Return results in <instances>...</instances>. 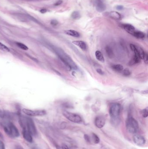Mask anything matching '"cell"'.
Instances as JSON below:
<instances>
[{"mask_svg":"<svg viewBox=\"0 0 148 149\" xmlns=\"http://www.w3.org/2000/svg\"><path fill=\"white\" fill-rule=\"evenodd\" d=\"M65 33V34H67L68 35L73 36V37L78 38L80 36V33L77 31L73 30H69L66 31Z\"/></svg>","mask_w":148,"mask_h":149,"instance_id":"cell-15","label":"cell"},{"mask_svg":"<svg viewBox=\"0 0 148 149\" xmlns=\"http://www.w3.org/2000/svg\"><path fill=\"white\" fill-rule=\"evenodd\" d=\"M141 113L144 117H147L148 115V110L146 109H144L141 111Z\"/></svg>","mask_w":148,"mask_h":149,"instance_id":"cell-24","label":"cell"},{"mask_svg":"<svg viewBox=\"0 0 148 149\" xmlns=\"http://www.w3.org/2000/svg\"><path fill=\"white\" fill-rule=\"evenodd\" d=\"M123 28L126 32L132 35L133 33L134 32L136 31L133 26L130 24H125L123 25Z\"/></svg>","mask_w":148,"mask_h":149,"instance_id":"cell-14","label":"cell"},{"mask_svg":"<svg viewBox=\"0 0 148 149\" xmlns=\"http://www.w3.org/2000/svg\"><path fill=\"white\" fill-rule=\"evenodd\" d=\"M95 56L96 58L98 61L101 62H104L105 59L103 56L102 55L101 51H97L95 52Z\"/></svg>","mask_w":148,"mask_h":149,"instance_id":"cell-17","label":"cell"},{"mask_svg":"<svg viewBox=\"0 0 148 149\" xmlns=\"http://www.w3.org/2000/svg\"><path fill=\"white\" fill-rule=\"evenodd\" d=\"M58 55L60 57L61 61L65 64L66 67L70 69H73L76 70L77 69V67L75 63L73 61L70 56H69L64 51L61 49H58L57 50Z\"/></svg>","mask_w":148,"mask_h":149,"instance_id":"cell-1","label":"cell"},{"mask_svg":"<svg viewBox=\"0 0 148 149\" xmlns=\"http://www.w3.org/2000/svg\"><path fill=\"white\" fill-rule=\"evenodd\" d=\"M97 72L98 73L101 75H103L104 74V72L100 68H98L97 69Z\"/></svg>","mask_w":148,"mask_h":149,"instance_id":"cell-29","label":"cell"},{"mask_svg":"<svg viewBox=\"0 0 148 149\" xmlns=\"http://www.w3.org/2000/svg\"><path fill=\"white\" fill-rule=\"evenodd\" d=\"M63 115L67 120L71 122L74 123H80L82 122V119L80 116L77 114L69 112L67 111H64L63 112Z\"/></svg>","mask_w":148,"mask_h":149,"instance_id":"cell-6","label":"cell"},{"mask_svg":"<svg viewBox=\"0 0 148 149\" xmlns=\"http://www.w3.org/2000/svg\"><path fill=\"white\" fill-rule=\"evenodd\" d=\"M62 3H63L62 0H59L58 1H57L55 3V4H54V5L55 6H59V5H61Z\"/></svg>","mask_w":148,"mask_h":149,"instance_id":"cell-31","label":"cell"},{"mask_svg":"<svg viewBox=\"0 0 148 149\" xmlns=\"http://www.w3.org/2000/svg\"><path fill=\"white\" fill-rule=\"evenodd\" d=\"M22 112L25 114L31 116H43L46 114V111L44 110H33L27 109H23L22 110Z\"/></svg>","mask_w":148,"mask_h":149,"instance_id":"cell-7","label":"cell"},{"mask_svg":"<svg viewBox=\"0 0 148 149\" xmlns=\"http://www.w3.org/2000/svg\"><path fill=\"white\" fill-rule=\"evenodd\" d=\"M34 149H36V148H34Z\"/></svg>","mask_w":148,"mask_h":149,"instance_id":"cell-36","label":"cell"},{"mask_svg":"<svg viewBox=\"0 0 148 149\" xmlns=\"http://www.w3.org/2000/svg\"><path fill=\"white\" fill-rule=\"evenodd\" d=\"M46 11H47V10L46 9H41V10L40 11V12L42 13V14H44V13L46 12Z\"/></svg>","mask_w":148,"mask_h":149,"instance_id":"cell-34","label":"cell"},{"mask_svg":"<svg viewBox=\"0 0 148 149\" xmlns=\"http://www.w3.org/2000/svg\"><path fill=\"white\" fill-rule=\"evenodd\" d=\"M95 126L98 128H102L104 126L106 123V120L102 116H97L95 119Z\"/></svg>","mask_w":148,"mask_h":149,"instance_id":"cell-9","label":"cell"},{"mask_svg":"<svg viewBox=\"0 0 148 149\" xmlns=\"http://www.w3.org/2000/svg\"><path fill=\"white\" fill-rule=\"evenodd\" d=\"M71 17L74 20L79 19L81 17L80 13L78 11H74L71 15Z\"/></svg>","mask_w":148,"mask_h":149,"instance_id":"cell-18","label":"cell"},{"mask_svg":"<svg viewBox=\"0 0 148 149\" xmlns=\"http://www.w3.org/2000/svg\"><path fill=\"white\" fill-rule=\"evenodd\" d=\"M19 149V148H17V149Z\"/></svg>","mask_w":148,"mask_h":149,"instance_id":"cell-35","label":"cell"},{"mask_svg":"<svg viewBox=\"0 0 148 149\" xmlns=\"http://www.w3.org/2000/svg\"><path fill=\"white\" fill-rule=\"evenodd\" d=\"M16 44L17 45L18 47H19L20 49H23L24 50L27 51L28 50V48L23 43H20V42H16Z\"/></svg>","mask_w":148,"mask_h":149,"instance_id":"cell-21","label":"cell"},{"mask_svg":"<svg viewBox=\"0 0 148 149\" xmlns=\"http://www.w3.org/2000/svg\"><path fill=\"white\" fill-rule=\"evenodd\" d=\"M84 138H85V140L86 141H87L88 142H90V138H89V137L87 135H84Z\"/></svg>","mask_w":148,"mask_h":149,"instance_id":"cell-32","label":"cell"},{"mask_svg":"<svg viewBox=\"0 0 148 149\" xmlns=\"http://www.w3.org/2000/svg\"><path fill=\"white\" fill-rule=\"evenodd\" d=\"M22 127L23 129L27 130L32 136H36L37 134L36 127L31 119L27 118L26 120L25 124H22Z\"/></svg>","mask_w":148,"mask_h":149,"instance_id":"cell-4","label":"cell"},{"mask_svg":"<svg viewBox=\"0 0 148 149\" xmlns=\"http://www.w3.org/2000/svg\"><path fill=\"white\" fill-rule=\"evenodd\" d=\"M73 44L79 47L83 51L87 50V46L85 42L82 41H74L72 42Z\"/></svg>","mask_w":148,"mask_h":149,"instance_id":"cell-13","label":"cell"},{"mask_svg":"<svg viewBox=\"0 0 148 149\" xmlns=\"http://www.w3.org/2000/svg\"><path fill=\"white\" fill-rule=\"evenodd\" d=\"M5 133L11 138H17L20 136L19 130L15 125L12 123H9L4 127Z\"/></svg>","mask_w":148,"mask_h":149,"instance_id":"cell-3","label":"cell"},{"mask_svg":"<svg viewBox=\"0 0 148 149\" xmlns=\"http://www.w3.org/2000/svg\"><path fill=\"white\" fill-rule=\"evenodd\" d=\"M123 74L125 76H129L131 75V72L129 69L126 68L123 71Z\"/></svg>","mask_w":148,"mask_h":149,"instance_id":"cell-25","label":"cell"},{"mask_svg":"<svg viewBox=\"0 0 148 149\" xmlns=\"http://www.w3.org/2000/svg\"><path fill=\"white\" fill-rule=\"evenodd\" d=\"M121 105L119 103H114L109 108V113L112 119L117 120L118 119L120 113Z\"/></svg>","mask_w":148,"mask_h":149,"instance_id":"cell-5","label":"cell"},{"mask_svg":"<svg viewBox=\"0 0 148 149\" xmlns=\"http://www.w3.org/2000/svg\"><path fill=\"white\" fill-rule=\"evenodd\" d=\"M22 134L24 139L26 140L27 142L29 143L33 142V137L31 134L28 132L27 130L23 129L22 131Z\"/></svg>","mask_w":148,"mask_h":149,"instance_id":"cell-11","label":"cell"},{"mask_svg":"<svg viewBox=\"0 0 148 149\" xmlns=\"http://www.w3.org/2000/svg\"><path fill=\"white\" fill-rule=\"evenodd\" d=\"M0 50L5 52H9L10 50L7 47L0 42Z\"/></svg>","mask_w":148,"mask_h":149,"instance_id":"cell-20","label":"cell"},{"mask_svg":"<svg viewBox=\"0 0 148 149\" xmlns=\"http://www.w3.org/2000/svg\"><path fill=\"white\" fill-rule=\"evenodd\" d=\"M126 130L128 132L132 133H136L138 130V122L133 117H129L126 121Z\"/></svg>","mask_w":148,"mask_h":149,"instance_id":"cell-2","label":"cell"},{"mask_svg":"<svg viewBox=\"0 0 148 149\" xmlns=\"http://www.w3.org/2000/svg\"><path fill=\"white\" fill-rule=\"evenodd\" d=\"M62 149H69V148H68V147H67L66 145H65V144L62 145Z\"/></svg>","mask_w":148,"mask_h":149,"instance_id":"cell-33","label":"cell"},{"mask_svg":"<svg viewBox=\"0 0 148 149\" xmlns=\"http://www.w3.org/2000/svg\"><path fill=\"white\" fill-rule=\"evenodd\" d=\"M132 35L138 39H143L145 37V34L140 31H135Z\"/></svg>","mask_w":148,"mask_h":149,"instance_id":"cell-16","label":"cell"},{"mask_svg":"<svg viewBox=\"0 0 148 149\" xmlns=\"http://www.w3.org/2000/svg\"><path fill=\"white\" fill-rule=\"evenodd\" d=\"M116 8L117 10H119V11L122 10L123 9V6L122 5H118L117 6Z\"/></svg>","mask_w":148,"mask_h":149,"instance_id":"cell-30","label":"cell"},{"mask_svg":"<svg viewBox=\"0 0 148 149\" xmlns=\"http://www.w3.org/2000/svg\"><path fill=\"white\" fill-rule=\"evenodd\" d=\"M58 22L56 20H53L51 22V24L53 26H56L58 25Z\"/></svg>","mask_w":148,"mask_h":149,"instance_id":"cell-27","label":"cell"},{"mask_svg":"<svg viewBox=\"0 0 148 149\" xmlns=\"http://www.w3.org/2000/svg\"><path fill=\"white\" fill-rule=\"evenodd\" d=\"M0 149H5V146L4 143L0 140Z\"/></svg>","mask_w":148,"mask_h":149,"instance_id":"cell-28","label":"cell"},{"mask_svg":"<svg viewBox=\"0 0 148 149\" xmlns=\"http://www.w3.org/2000/svg\"><path fill=\"white\" fill-rule=\"evenodd\" d=\"M92 137L93 141L95 143L97 144V143H99L100 141V138H99V137H98L97 135L94 133H93L92 134Z\"/></svg>","mask_w":148,"mask_h":149,"instance_id":"cell-22","label":"cell"},{"mask_svg":"<svg viewBox=\"0 0 148 149\" xmlns=\"http://www.w3.org/2000/svg\"><path fill=\"white\" fill-rule=\"evenodd\" d=\"M112 69L117 72H120L123 70V67L120 64H116L112 66Z\"/></svg>","mask_w":148,"mask_h":149,"instance_id":"cell-19","label":"cell"},{"mask_svg":"<svg viewBox=\"0 0 148 149\" xmlns=\"http://www.w3.org/2000/svg\"><path fill=\"white\" fill-rule=\"evenodd\" d=\"M96 10L99 12H102L106 9V6L101 0H96L95 2Z\"/></svg>","mask_w":148,"mask_h":149,"instance_id":"cell-10","label":"cell"},{"mask_svg":"<svg viewBox=\"0 0 148 149\" xmlns=\"http://www.w3.org/2000/svg\"><path fill=\"white\" fill-rule=\"evenodd\" d=\"M133 140L134 143L139 147H143L146 144L145 138L140 135H134L133 137Z\"/></svg>","mask_w":148,"mask_h":149,"instance_id":"cell-8","label":"cell"},{"mask_svg":"<svg viewBox=\"0 0 148 149\" xmlns=\"http://www.w3.org/2000/svg\"><path fill=\"white\" fill-rule=\"evenodd\" d=\"M106 52L108 55L109 56V57H112L113 55V52H112V50L109 47H106Z\"/></svg>","mask_w":148,"mask_h":149,"instance_id":"cell-23","label":"cell"},{"mask_svg":"<svg viewBox=\"0 0 148 149\" xmlns=\"http://www.w3.org/2000/svg\"><path fill=\"white\" fill-rule=\"evenodd\" d=\"M144 61V62L146 63H148V56L147 54L145 52V54H144V55L143 56V59Z\"/></svg>","mask_w":148,"mask_h":149,"instance_id":"cell-26","label":"cell"},{"mask_svg":"<svg viewBox=\"0 0 148 149\" xmlns=\"http://www.w3.org/2000/svg\"><path fill=\"white\" fill-rule=\"evenodd\" d=\"M109 17L115 20H120L122 18V15L116 11H111L108 13Z\"/></svg>","mask_w":148,"mask_h":149,"instance_id":"cell-12","label":"cell"}]
</instances>
